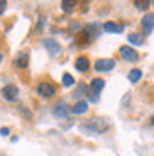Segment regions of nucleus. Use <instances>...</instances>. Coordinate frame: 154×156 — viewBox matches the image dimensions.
Listing matches in <instances>:
<instances>
[{"mask_svg": "<svg viewBox=\"0 0 154 156\" xmlns=\"http://www.w3.org/2000/svg\"><path fill=\"white\" fill-rule=\"evenodd\" d=\"M80 129L85 131V133H94V135H97V133H103V131L108 129V122H105V119H90L87 124H82Z\"/></svg>", "mask_w": 154, "mask_h": 156, "instance_id": "1", "label": "nucleus"}, {"mask_svg": "<svg viewBox=\"0 0 154 156\" xmlns=\"http://www.w3.org/2000/svg\"><path fill=\"white\" fill-rule=\"evenodd\" d=\"M0 94H2V98H4L5 101H11V103H14V101L18 99V87H16V85H12V83H9V85L2 87Z\"/></svg>", "mask_w": 154, "mask_h": 156, "instance_id": "2", "label": "nucleus"}, {"mask_svg": "<svg viewBox=\"0 0 154 156\" xmlns=\"http://www.w3.org/2000/svg\"><path fill=\"white\" fill-rule=\"evenodd\" d=\"M55 92H57V89H55L53 83H50V82H41L37 85V94L43 98H51Z\"/></svg>", "mask_w": 154, "mask_h": 156, "instance_id": "3", "label": "nucleus"}, {"mask_svg": "<svg viewBox=\"0 0 154 156\" xmlns=\"http://www.w3.org/2000/svg\"><path fill=\"white\" fill-rule=\"evenodd\" d=\"M94 68H96V71H99V73L112 71V69L115 68V60H114V58H99L96 64H94Z\"/></svg>", "mask_w": 154, "mask_h": 156, "instance_id": "4", "label": "nucleus"}, {"mask_svg": "<svg viewBox=\"0 0 154 156\" xmlns=\"http://www.w3.org/2000/svg\"><path fill=\"white\" fill-rule=\"evenodd\" d=\"M119 51H121V55L126 58V60H129V62H136L138 58H140V55H138V51H136L133 46H121L119 48Z\"/></svg>", "mask_w": 154, "mask_h": 156, "instance_id": "5", "label": "nucleus"}, {"mask_svg": "<svg viewBox=\"0 0 154 156\" xmlns=\"http://www.w3.org/2000/svg\"><path fill=\"white\" fill-rule=\"evenodd\" d=\"M142 29H144L145 34H151L154 30V14L152 12H147L142 18Z\"/></svg>", "mask_w": 154, "mask_h": 156, "instance_id": "6", "label": "nucleus"}, {"mask_svg": "<svg viewBox=\"0 0 154 156\" xmlns=\"http://www.w3.org/2000/svg\"><path fill=\"white\" fill-rule=\"evenodd\" d=\"M14 66L18 69L27 68V66H29V53H27V51H19L18 55H16V58H14Z\"/></svg>", "mask_w": 154, "mask_h": 156, "instance_id": "7", "label": "nucleus"}, {"mask_svg": "<svg viewBox=\"0 0 154 156\" xmlns=\"http://www.w3.org/2000/svg\"><path fill=\"white\" fill-rule=\"evenodd\" d=\"M53 114L57 117H60V119H66L69 114V107L64 103V101H58L57 105H55V108H53Z\"/></svg>", "mask_w": 154, "mask_h": 156, "instance_id": "8", "label": "nucleus"}, {"mask_svg": "<svg viewBox=\"0 0 154 156\" xmlns=\"http://www.w3.org/2000/svg\"><path fill=\"white\" fill-rule=\"evenodd\" d=\"M103 29H105V32L122 34V32H124V25H121V23H115V21H106L105 25H103Z\"/></svg>", "mask_w": 154, "mask_h": 156, "instance_id": "9", "label": "nucleus"}, {"mask_svg": "<svg viewBox=\"0 0 154 156\" xmlns=\"http://www.w3.org/2000/svg\"><path fill=\"white\" fill-rule=\"evenodd\" d=\"M87 110H89V103H87L85 99H80L75 107H71V114H75V115H82V114H85Z\"/></svg>", "mask_w": 154, "mask_h": 156, "instance_id": "10", "label": "nucleus"}, {"mask_svg": "<svg viewBox=\"0 0 154 156\" xmlns=\"http://www.w3.org/2000/svg\"><path fill=\"white\" fill-rule=\"evenodd\" d=\"M103 87H105V80H103V78H94V80L90 82V85H89L90 94H99V92L103 90Z\"/></svg>", "mask_w": 154, "mask_h": 156, "instance_id": "11", "label": "nucleus"}, {"mask_svg": "<svg viewBox=\"0 0 154 156\" xmlns=\"http://www.w3.org/2000/svg\"><path fill=\"white\" fill-rule=\"evenodd\" d=\"M75 68L80 71V73H85L87 69H89V58L85 55H80V57L75 60Z\"/></svg>", "mask_w": 154, "mask_h": 156, "instance_id": "12", "label": "nucleus"}, {"mask_svg": "<svg viewBox=\"0 0 154 156\" xmlns=\"http://www.w3.org/2000/svg\"><path fill=\"white\" fill-rule=\"evenodd\" d=\"M43 46H44V48H48L51 55L58 53V50H60V46H58V43L55 41V39H44V41H43Z\"/></svg>", "mask_w": 154, "mask_h": 156, "instance_id": "13", "label": "nucleus"}, {"mask_svg": "<svg viewBox=\"0 0 154 156\" xmlns=\"http://www.w3.org/2000/svg\"><path fill=\"white\" fill-rule=\"evenodd\" d=\"M128 78H129V82H131V83H136V82L142 78V69H136V68L131 69V71H129V75H128Z\"/></svg>", "mask_w": 154, "mask_h": 156, "instance_id": "14", "label": "nucleus"}, {"mask_svg": "<svg viewBox=\"0 0 154 156\" xmlns=\"http://www.w3.org/2000/svg\"><path fill=\"white\" fill-rule=\"evenodd\" d=\"M128 41H129L131 44H136V46H142V44H144V37H142L140 34H129V36H128Z\"/></svg>", "mask_w": 154, "mask_h": 156, "instance_id": "15", "label": "nucleus"}, {"mask_svg": "<svg viewBox=\"0 0 154 156\" xmlns=\"http://www.w3.org/2000/svg\"><path fill=\"white\" fill-rule=\"evenodd\" d=\"M62 85H64V87H71V85H75V78L71 76V75H69V73H66V75H64V76H62Z\"/></svg>", "mask_w": 154, "mask_h": 156, "instance_id": "16", "label": "nucleus"}, {"mask_svg": "<svg viewBox=\"0 0 154 156\" xmlns=\"http://www.w3.org/2000/svg\"><path fill=\"white\" fill-rule=\"evenodd\" d=\"M75 5H76V4H75V2H69V0H64V2H62V9L66 11V12H71V11L75 9Z\"/></svg>", "mask_w": 154, "mask_h": 156, "instance_id": "17", "label": "nucleus"}, {"mask_svg": "<svg viewBox=\"0 0 154 156\" xmlns=\"http://www.w3.org/2000/svg\"><path fill=\"white\" fill-rule=\"evenodd\" d=\"M135 5L138 9H147L149 5H151V2H147V0H142V2H135Z\"/></svg>", "mask_w": 154, "mask_h": 156, "instance_id": "18", "label": "nucleus"}, {"mask_svg": "<svg viewBox=\"0 0 154 156\" xmlns=\"http://www.w3.org/2000/svg\"><path fill=\"white\" fill-rule=\"evenodd\" d=\"M5 7H7V2H5V0H0V14L5 11Z\"/></svg>", "mask_w": 154, "mask_h": 156, "instance_id": "19", "label": "nucleus"}, {"mask_svg": "<svg viewBox=\"0 0 154 156\" xmlns=\"http://www.w3.org/2000/svg\"><path fill=\"white\" fill-rule=\"evenodd\" d=\"M90 101L97 103V101H99V96H97V94H90Z\"/></svg>", "mask_w": 154, "mask_h": 156, "instance_id": "20", "label": "nucleus"}, {"mask_svg": "<svg viewBox=\"0 0 154 156\" xmlns=\"http://www.w3.org/2000/svg\"><path fill=\"white\" fill-rule=\"evenodd\" d=\"M0 133H2V135H9V128H2Z\"/></svg>", "mask_w": 154, "mask_h": 156, "instance_id": "21", "label": "nucleus"}, {"mask_svg": "<svg viewBox=\"0 0 154 156\" xmlns=\"http://www.w3.org/2000/svg\"><path fill=\"white\" fill-rule=\"evenodd\" d=\"M151 122H152V124H154V115H152V119H151Z\"/></svg>", "mask_w": 154, "mask_h": 156, "instance_id": "22", "label": "nucleus"}, {"mask_svg": "<svg viewBox=\"0 0 154 156\" xmlns=\"http://www.w3.org/2000/svg\"><path fill=\"white\" fill-rule=\"evenodd\" d=\"M2 58H4V57H2V53H0V62H2Z\"/></svg>", "mask_w": 154, "mask_h": 156, "instance_id": "23", "label": "nucleus"}, {"mask_svg": "<svg viewBox=\"0 0 154 156\" xmlns=\"http://www.w3.org/2000/svg\"><path fill=\"white\" fill-rule=\"evenodd\" d=\"M152 5H154V2H152Z\"/></svg>", "mask_w": 154, "mask_h": 156, "instance_id": "24", "label": "nucleus"}]
</instances>
